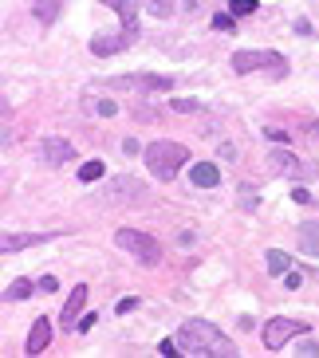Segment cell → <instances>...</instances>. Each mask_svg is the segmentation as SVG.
<instances>
[{
	"label": "cell",
	"mask_w": 319,
	"mask_h": 358,
	"mask_svg": "<svg viewBox=\"0 0 319 358\" xmlns=\"http://www.w3.org/2000/svg\"><path fill=\"white\" fill-rule=\"evenodd\" d=\"M87 110H91V115H99V118H111L118 106L111 103V99H87Z\"/></svg>",
	"instance_id": "ffe728a7"
},
{
	"label": "cell",
	"mask_w": 319,
	"mask_h": 358,
	"mask_svg": "<svg viewBox=\"0 0 319 358\" xmlns=\"http://www.w3.org/2000/svg\"><path fill=\"white\" fill-rule=\"evenodd\" d=\"M36 158H40L43 166H64V162L75 158V146L67 138H43L40 150H36Z\"/></svg>",
	"instance_id": "30bf717a"
},
{
	"label": "cell",
	"mask_w": 319,
	"mask_h": 358,
	"mask_svg": "<svg viewBox=\"0 0 319 358\" xmlns=\"http://www.w3.org/2000/svg\"><path fill=\"white\" fill-rule=\"evenodd\" d=\"M292 201H296V205H308L311 193H308V189H292Z\"/></svg>",
	"instance_id": "4dcf8cb0"
},
{
	"label": "cell",
	"mask_w": 319,
	"mask_h": 358,
	"mask_svg": "<svg viewBox=\"0 0 319 358\" xmlns=\"http://www.w3.org/2000/svg\"><path fill=\"white\" fill-rule=\"evenodd\" d=\"M217 158H221V162H236V146H233V142H225V146L217 150Z\"/></svg>",
	"instance_id": "83f0119b"
},
{
	"label": "cell",
	"mask_w": 319,
	"mask_h": 358,
	"mask_svg": "<svg viewBox=\"0 0 319 358\" xmlns=\"http://www.w3.org/2000/svg\"><path fill=\"white\" fill-rule=\"evenodd\" d=\"M95 87H115V91H134V95H162V91H170L173 79L170 75H154V71H139V75H115V79H103Z\"/></svg>",
	"instance_id": "5b68a950"
},
{
	"label": "cell",
	"mask_w": 319,
	"mask_h": 358,
	"mask_svg": "<svg viewBox=\"0 0 319 358\" xmlns=\"http://www.w3.org/2000/svg\"><path fill=\"white\" fill-rule=\"evenodd\" d=\"M284 284H288V287H299V284H304V272H288Z\"/></svg>",
	"instance_id": "f546056e"
},
{
	"label": "cell",
	"mask_w": 319,
	"mask_h": 358,
	"mask_svg": "<svg viewBox=\"0 0 319 358\" xmlns=\"http://www.w3.org/2000/svg\"><path fill=\"white\" fill-rule=\"evenodd\" d=\"M233 71L236 75L268 71L272 79H284V75H288V59L280 52H253V48H245V52H233Z\"/></svg>",
	"instance_id": "277c9868"
},
{
	"label": "cell",
	"mask_w": 319,
	"mask_h": 358,
	"mask_svg": "<svg viewBox=\"0 0 319 358\" xmlns=\"http://www.w3.org/2000/svg\"><path fill=\"white\" fill-rule=\"evenodd\" d=\"M103 201L106 205H139V201H146V185L134 178H115V181H106Z\"/></svg>",
	"instance_id": "52a82bcc"
},
{
	"label": "cell",
	"mask_w": 319,
	"mask_h": 358,
	"mask_svg": "<svg viewBox=\"0 0 319 358\" xmlns=\"http://www.w3.org/2000/svg\"><path fill=\"white\" fill-rule=\"evenodd\" d=\"M83 307H87V284H75V292L67 295V303H64V315H59V323H64V331H75V319L83 315Z\"/></svg>",
	"instance_id": "8fae6325"
},
{
	"label": "cell",
	"mask_w": 319,
	"mask_h": 358,
	"mask_svg": "<svg viewBox=\"0 0 319 358\" xmlns=\"http://www.w3.org/2000/svg\"><path fill=\"white\" fill-rule=\"evenodd\" d=\"M40 292H43V295L55 292V275H43V280H40Z\"/></svg>",
	"instance_id": "d6a6232c"
},
{
	"label": "cell",
	"mask_w": 319,
	"mask_h": 358,
	"mask_svg": "<svg viewBox=\"0 0 319 358\" xmlns=\"http://www.w3.org/2000/svg\"><path fill=\"white\" fill-rule=\"evenodd\" d=\"M296 335H308V323H304V319L272 315V319L264 323V335H260V338H264V347H268V350H284Z\"/></svg>",
	"instance_id": "8992f818"
},
{
	"label": "cell",
	"mask_w": 319,
	"mask_h": 358,
	"mask_svg": "<svg viewBox=\"0 0 319 358\" xmlns=\"http://www.w3.org/2000/svg\"><path fill=\"white\" fill-rule=\"evenodd\" d=\"M99 4L115 8V12H118V20H122V28L139 32V0H99Z\"/></svg>",
	"instance_id": "4fadbf2b"
},
{
	"label": "cell",
	"mask_w": 319,
	"mask_h": 358,
	"mask_svg": "<svg viewBox=\"0 0 319 358\" xmlns=\"http://www.w3.org/2000/svg\"><path fill=\"white\" fill-rule=\"evenodd\" d=\"M158 350H162V355H181V347H178V343H170V338H166Z\"/></svg>",
	"instance_id": "1f68e13d"
},
{
	"label": "cell",
	"mask_w": 319,
	"mask_h": 358,
	"mask_svg": "<svg viewBox=\"0 0 319 358\" xmlns=\"http://www.w3.org/2000/svg\"><path fill=\"white\" fill-rule=\"evenodd\" d=\"M236 16H233V12H217V16H213V28H217V32H233V28H236Z\"/></svg>",
	"instance_id": "603a6c76"
},
{
	"label": "cell",
	"mask_w": 319,
	"mask_h": 358,
	"mask_svg": "<svg viewBox=\"0 0 319 358\" xmlns=\"http://www.w3.org/2000/svg\"><path fill=\"white\" fill-rule=\"evenodd\" d=\"M106 173V166L99 158H91V162H83V166H79V181H99Z\"/></svg>",
	"instance_id": "d6986e66"
},
{
	"label": "cell",
	"mask_w": 319,
	"mask_h": 358,
	"mask_svg": "<svg viewBox=\"0 0 319 358\" xmlns=\"http://www.w3.org/2000/svg\"><path fill=\"white\" fill-rule=\"evenodd\" d=\"M268 169H272V173H284V178H292V181L308 178V173H311V169L304 166L292 150H268Z\"/></svg>",
	"instance_id": "9c48e42d"
},
{
	"label": "cell",
	"mask_w": 319,
	"mask_h": 358,
	"mask_svg": "<svg viewBox=\"0 0 319 358\" xmlns=\"http://www.w3.org/2000/svg\"><path fill=\"white\" fill-rule=\"evenodd\" d=\"M134 307H139V299H134V295H127V299H118V303H115V311H118V315H130Z\"/></svg>",
	"instance_id": "4316f807"
},
{
	"label": "cell",
	"mask_w": 319,
	"mask_h": 358,
	"mask_svg": "<svg viewBox=\"0 0 319 358\" xmlns=\"http://www.w3.org/2000/svg\"><path fill=\"white\" fill-rule=\"evenodd\" d=\"M296 241L308 256H319V224H299L296 229Z\"/></svg>",
	"instance_id": "e0dca14e"
},
{
	"label": "cell",
	"mask_w": 319,
	"mask_h": 358,
	"mask_svg": "<svg viewBox=\"0 0 319 358\" xmlns=\"http://www.w3.org/2000/svg\"><path fill=\"white\" fill-rule=\"evenodd\" d=\"M178 347L181 355H201V358H236V343L221 335V327L209 319H185L178 327Z\"/></svg>",
	"instance_id": "6da1fadb"
},
{
	"label": "cell",
	"mask_w": 319,
	"mask_h": 358,
	"mask_svg": "<svg viewBox=\"0 0 319 358\" xmlns=\"http://www.w3.org/2000/svg\"><path fill=\"white\" fill-rule=\"evenodd\" d=\"M142 158H146V166H150V173L158 181H173V173H178L185 162H190V150L181 146V142H154V146H146L142 150Z\"/></svg>",
	"instance_id": "7a4b0ae2"
},
{
	"label": "cell",
	"mask_w": 319,
	"mask_h": 358,
	"mask_svg": "<svg viewBox=\"0 0 319 358\" xmlns=\"http://www.w3.org/2000/svg\"><path fill=\"white\" fill-rule=\"evenodd\" d=\"M139 43V32H130V28H122V32H103L91 40V55H118V52H130Z\"/></svg>",
	"instance_id": "ba28073f"
},
{
	"label": "cell",
	"mask_w": 319,
	"mask_h": 358,
	"mask_svg": "<svg viewBox=\"0 0 319 358\" xmlns=\"http://www.w3.org/2000/svg\"><path fill=\"white\" fill-rule=\"evenodd\" d=\"M173 4H178V0H150V12H154V16H170Z\"/></svg>",
	"instance_id": "484cf974"
},
{
	"label": "cell",
	"mask_w": 319,
	"mask_h": 358,
	"mask_svg": "<svg viewBox=\"0 0 319 358\" xmlns=\"http://www.w3.org/2000/svg\"><path fill=\"white\" fill-rule=\"evenodd\" d=\"M268 275H288L292 272V260H288V252H280V248H268Z\"/></svg>",
	"instance_id": "ac0fdd59"
},
{
	"label": "cell",
	"mask_w": 319,
	"mask_h": 358,
	"mask_svg": "<svg viewBox=\"0 0 319 358\" xmlns=\"http://www.w3.org/2000/svg\"><path fill=\"white\" fill-rule=\"evenodd\" d=\"M28 295H32V284H28V280H16V284H8V292H4V299H16V303H20V299H28Z\"/></svg>",
	"instance_id": "44dd1931"
},
{
	"label": "cell",
	"mask_w": 319,
	"mask_h": 358,
	"mask_svg": "<svg viewBox=\"0 0 319 358\" xmlns=\"http://www.w3.org/2000/svg\"><path fill=\"white\" fill-rule=\"evenodd\" d=\"M264 138H272V142H288L284 130H264Z\"/></svg>",
	"instance_id": "836d02e7"
},
{
	"label": "cell",
	"mask_w": 319,
	"mask_h": 358,
	"mask_svg": "<svg viewBox=\"0 0 319 358\" xmlns=\"http://www.w3.org/2000/svg\"><path fill=\"white\" fill-rule=\"evenodd\" d=\"M296 355L316 358V355H319V343H316V338H299V343H296Z\"/></svg>",
	"instance_id": "d4e9b609"
},
{
	"label": "cell",
	"mask_w": 319,
	"mask_h": 358,
	"mask_svg": "<svg viewBox=\"0 0 319 358\" xmlns=\"http://www.w3.org/2000/svg\"><path fill=\"white\" fill-rule=\"evenodd\" d=\"M229 12H233V16H253L256 0H233V4H229Z\"/></svg>",
	"instance_id": "cb8c5ba5"
},
{
	"label": "cell",
	"mask_w": 319,
	"mask_h": 358,
	"mask_svg": "<svg viewBox=\"0 0 319 358\" xmlns=\"http://www.w3.org/2000/svg\"><path fill=\"white\" fill-rule=\"evenodd\" d=\"M115 244L130 260H139L142 268H158L162 264V244L150 236V232H139V229H118L115 232Z\"/></svg>",
	"instance_id": "3957f363"
},
{
	"label": "cell",
	"mask_w": 319,
	"mask_h": 358,
	"mask_svg": "<svg viewBox=\"0 0 319 358\" xmlns=\"http://www.w3.org/2000/svg\"><path fill=\"white\" fill-rule=\"evenodd\" d=\"M170 110H178V115H201V103L197 99H170Z\"/></svg>",
	"instance_id": "7402d4cb"
},
{
	"label": "cell",
	"mask_w": 319,
	"mask_h": 358,
	"mask_svg": "<svg viewBox=\"0 0 319 358\" xmlns=\"http://www.w3.org/2000/svg\"><path fill=\"white\" fill-rule=\"evenodd\" d=\"M55 232H8L4 241H0V252L4 256H12V252H20V248H32V244H43V241H52Z\"/></svg>",
	"instance_id": "7c38bea8"
},
{
	"label": "cell",
	"mask_w": 319,
	"mask_h": 358,
	"mask_svg": "<svg viewBox=\"0 0 319 358\" xmlns=\"http://www.w3.org/2000/svg\"><path fill=\"white\" fill-rule=\"evenodd\" d=\"M91 327H95V315H83V319H79V327H75V331H79V335H87Z\"/></svg>",
	"instance_id": "f1b7e54d"
},
{
	"label": "cell",
	"mask_w": 319,
	"mask_h": 358,
	"mask_svg": "<svg viewBox=\"0 0 319 358\" xmlns=\"http://www.w3.org/2000/svg\"><path fill=\"white\" fill-rule=\"evenodd\" d=\"M48 343H52V323H48V319H36L32 331H28V343H24V350H28V355H40Z\"/></svg>",
	"instance_id": "9a60e30c"
},
{
	"label": "cell",
	"mask_w": 319,
	"mask_h": 358,
	"mask_svg": "<svg viewBox=\"0 0 319 358\" xmlns=\"http://www.w3.org/2000/svg\"><path fill=\"white\" fill-rule=\"evenodd\" d=\"M190 181L197 189H213V185H221V169L213 166V162H197V166L190 169Z\"/></svg>",
	"instance_id": "5bb4252c"
},
{
	"label": "cell",
	"mask_w": 319,
	"mask_h": 358,
	"mask_svg": "<svg viewBox=\"0 0 319 358\" xmlns=\"http://www.w3.org/2000/svg\"><path fill=\"white\" fill-rule=\"evenodd\" d=\"M59 8H64V0H36L32 4V16L40 24H55L59 20Z\"/></svg>",
	"instance_id": "2e32d148"
}]
</instances>
